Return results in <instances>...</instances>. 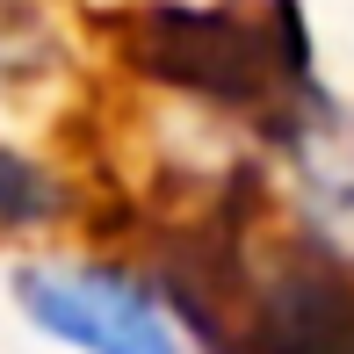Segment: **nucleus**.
<instances>
[{"label": "nucleus", "instance_id": "nucleus-1", "mask_svg": "<svg viewBox=\"0 0 354 354\" xmlns=\"http://www.w3.org/2000/svg\"><path fill=\"white\" fill-rule=\"evenodd\" d=\"M109 37L123 73L289 152L340 123V102L318 80V37L304 0H123Z\"/></svg>", "mask_w": 354, "mask_h": 354}, {"label": "nucleus", "instance_id": "nucleus-2", "mask_svg": "<svg viewBox=\"0 0 354 354\" xmlns=\"http://www.w3.org/2000/svg\"><path fill=\"white\" fill-rule=\"evenodd\" d=\"M8 297L66 354H196L159 282L123 261L37 253V261L8 268Z\"/></svg>", "mask_w": 354, "mask_h": 354}, {"label": "nucleus", "instance_id": "nucleus-3", "mask_svg": "<svg viewBox=\"0 0 354 354\" xmlns=\"http://www.w3.org/2000/svg\"><path fill=\"white\" fill-rule=\"evenodd\" d=\"M73 210L66 181H58L44 159H29L22 145L0 138V239H37V232H58Z\"/></svg>", "mask_w": 354, "mask_h": 354}]
</instances>
